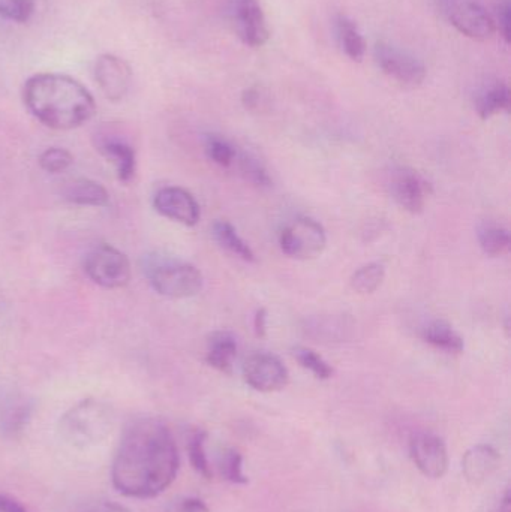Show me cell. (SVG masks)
<instances>
[{"label": "cell", "mask_w": 511, "mask_h": 512, "mask_svg": "<svg viewBox=\"0 0 511 512\" xmlns=\"http://www.w3.org/2000/svg\"><path fill=\"white\" fill-rule=\"evenodd\" d=\"M179 465V451L167 424L141 418L123 433L111 481L128 498H156L174 483Z\"/></svg>", "instance_id": "6da1fadb"}, {"label": "cell", "mask_w": 511, "mask_h": 512, "mask_svg": "<svg viewBox=\"0 0 511 512\" xmlns=\"http://www.w3.org/2000/svg\"><path fill=\"white\" fill-rule=\"evenodd\" d=\"M23 99L35 119L56 131L80 128L96 113L89 90L68 75H33L24 84Z\"/></svg>", "instance_id": "7a4b0ae2"}, {"label": "cell", "mask_w": 511, "mask_h": 512, "mask_svg": "<svg viewBox=\"0 0 511 512\" xmlns=\"http://www.w3.org/2000/svg\"><path fill=\"white\" fill-rule=\"evenodd\" d=\"M144 276L150 286L168 298H189L203 289V274L189 262L161 254L144 256Z\"/></svg>", "instance_id": "3957f363"}, {"label": "cell", "mask_w": 511, "mask_h": 512, "mask_svg": "<svg viewBox=\"0 0 511 512\" xmlns=\"http://www.w3.org/2000/svg\"><path fill=\"white\" fill-rule=\"evenodd\" d=\"M114 415L110 406L95 399L72 406L60 421L63 438L74 447L99 444L113 429Z\"/></svg>", "instance_id": "277c9868"}, {"label": "cell", "mask_w": 511, "mask_h": 512, "mask_svg": "<svg viewBox=\"0 0 511 512\" xmlns=\"http://www.w3.org/2000/svg\"><path fill=\"white\" fill-rule=\"evenodd\" d=\"M84 271L96 285L105 289H119L131 280V262L128 256L111 245L95 246L84 258Z\"/></svg>", "instance_id": "5b68a950"}, {"label": "cell", "mask_w": 511, "mask_h": 512, "mask_svg": "<svg viewBox=\"0 0 511 512\" xmlns=\"http://www.w3.org/2000/svg\"><path fill=\"white\" fill-rule=\"evenodd\" d=\"M279 245L282 252L290 258H317L326 249V231L315 219L297 218L282 230Z\"/></svg>", "instance_id": "8992f818"}, {"label": "cell", "mask_w": 511, "mask_h": 512, "mask_svg": "<svg viewBox=\"0 0 511 512\" xmlns=\"http://www.w3.org/2000/svg\"><path fill=\"white\" fill-rule=\"evenodd\" d=\"M374 57L381 71L399 84L416 87L425 81L426 66L410 51L380 41L375 44Z\"/></svg>", "instance_id": "52a82bcc"}, {"label": "cell", "mask_w": 511, "mask_h": 512, "mask_svg": "<svg viewBox=\"0 0 511 512\" xmlns=\"http://www.w3.org/2000/svg\"><path fill=\"white\" fill-rule=\"evenodd\" d=\"M446 14L462 35L474 41H488L497 30L494 18L473 0H446Z\"/></svg>", "instance_id": "ba28073f"}, {"label": "cell", "mask_w": 511, "mask_h": 512, "mask_svg": "<svg viewBox=\"0 0 511 512\" xmlns=\"http://www.w3.org/2000/svg\"><path fill=\"white\" fill-rule=\"evenodd\" d=\"M243 378L249 387L260 393H275L287 387L290 373L275 355L258 352L243 363Z\"/></svg>", "instance_id": "9c48e42d"}, {"label": "cell", "mask_w": 511, "mask_h": 512, "mask_svg": "<svg viewBox=\"0 0 511 512\" xmlns=\"http://www.w3.org/2000/svg\"><path fill=\"white\" fill-rule=\"evenodd\" d=\"M410 456L425 477L438 480L449 471V451L446 442L432 433H416L410 439Z\"/></svg>", "instance_id": "30bf717a"}, {"label": "cell", "mask_w": 511, "mask_h": 512, "mask_svg": "<svg viewBox=\"0 0 511 512\" xmlns=\"http://www.w3.org/2000/svg\"><path fill=\"white\" fill-rule=\"evenodd\" d=\"M231 14L237 35L243 44L258 48L269 41V26L258 0H233Z\"/></svg>", "instance_id": "8fae6325"}, {"label": "cell", "mask_w": 511, "mask_h": 512, "mask_svg": "<svg viewBox=\"0 0 511 512\" xmlns=\"http://www.w3.org/2000/svg\"><path fill=\"white\" fill-rule=\"evenodd\" d=\"M153 207L159 215L185 227H195L200 221V206L194 195L177 186L159 189L153 198Z\"/></svg>", "instance_id": "7c38bea8"}, {"label": "cell", "mask_w": 511, "mask_h": 512, "mask_svg": "<svg viewBox=\"0 0 511 512\" xmlns=\"http://www.w3.org/2000/svg\"><path fill=\"white\" fill-rule=\"evenodd\" d=\"M95 80L105 98L120 101L131 87L132 72L128 63L114 54H104L95 63Z\"/></svg>", "instance_id": "4fadbf2b"}, {"label": "cell", "mask_w": 511, "mask_h": 512, "mask_svg": "<svg viewBox=\"0 0 511 512\" xmlns=\"http://www.w3.org/2000/svg\"><path fill=\"white\" fill-rule=\"evenodd\" d=\"M428 189V183L423 177L408 168H399L390 180L393 200L413 215H419L425 209Z\"/></svg>", "instance_id": "5bb4252c"}, {"label": "cell", "mask_w": 511, "mask_h": 512, "mask_svg": "<svg viewBox=\"0 0 511 512\" xmlns=\"http://www.w3.org/2000/svg\"><path fill=\"white\" fill-rule=\"evenodd\" d=\"M500 466V454L491 445H476L464 454L462 472L471 484H482L494 475Z\"/></svg>", "instance_id": "9a60e30c"}, {"label": "cell", "mask_w": 511, "mask_h": 512, "mask_svg": "<svg viewBox=\"0 0 511 512\" xmlns=\"http://www.w3.org/2000/svg\"><path fill=\"white\" fill-rule=\"evenodd\" d=\"M63 198L74 206L107 207L110 194L101 183L92 179H74L66 183L62 191Z\"/></svg>", "instance_id": "2e32d148"}, {"label": "cell", "mask_w": 511, "mask_h": 512, "mask_svg": "<svg viewBox=\"0 0 511 512\" xmlns=\"http://www.w3.org/2000/svg\"><path fill=\"white\" fill-rule=\"evenodd\" d=\"M237 357V340L228 331H216L207 342L206 363L222 373H231Z\"/></svg>", "instance_id": "e0dca14e"}, {"label": "cell", "mask_w": 511, "mask_h": 512, "mask_svg": "<svg viewBox=\"0 0 511 512\" xmlns=\"http://www.w3.org/2000/svg\"><path fill=\"white\" fill-rule=\"evenodd\" d=\"M476 111L483 120L491 119L501 111H509L510 89L503 81H491L476 96Z\"/></svg>", "instance_id": "ac0fdd59"}, {"label": "cell", "mask_w": 511, "mask_h": 512, "mask_svg": "<svg viewBox=\"0 0 511 512\" xmlns=\"http://www.w3.org/2000/svg\"><path fill=\"white\" fill-rule=\"evenodd\" d=\"M422 336L426 343L449 354H461L465 349L464 339L443 319H435L426 325Z\"/></svg>", "instance_id": "d6986e66"}, {"label": "cell", "mask_w": 511, "mask_h": 512, "mask_svg": "<svg viewBox=\"0 0 511 512\" xmlns=\"http://www.w3.org/2000/svg\"><path fill=\"white\" fill-rule=\"evenodd\" d=\"M101 152L113 161L120 182L129 183L134 179L137 158H135V150L129 144L117 140L105 141L101 146Z\"/></svg>", "instance_id": "ffe728a7"}, {"label": "cell", "mask_w": 511, "mask_h": 512, "mask_svg": "<svg viewBox=\"0 0 511 512\" xmlns=\"http://www.w3.org/2000/svg\"><path fill=\"white\" fill-rule=\"evenodd\" d=\"M351 328L353 324L345 316H324L309 321L306 324V333L318 342H342Z\"/></svg>", "instance_id": "44dd1931"}, {"label": "cell", "mask_w": 511, "mask_h": 512, "mask_svg": "<svg viewBox=\"0 0 511 512\" xmlns=\"http://www.w3.org/2000/svg\"><path fill=\"white\" fill-rule=\"evenodd\" d=\"M336 33H338L339 45L344 53L353 62H362L366 53V42L357 24L345 15H339L336 20Z\"/></svg>", "instance_id": "7402d4cb"}, {"label": "cell", "mask_w": 511, "mask_h": 512, "mask_svg": "<svg viewBox=\"0 0 511 512\" xmlns=\"http://www.w3.org/2000/svg\"><path fill=\"white\" fill-rule=\"evenodd\" d=\"M213 236L221 248L239 256L243 261L254 262L255 254L248 243L237 234L236 228L227 221H218L213 225Z\"/></svg>", "instance_id": "603a6c76"}, {"label": "cell", "mask_w": 511, "mask_h": 512, "mask_svg": "<svg viewBox=\"0 0 511 512\" xmlns=\"http://www.w3.org/2000/svg\"><path fill=\"white\" fill-rule=\"evenodd\" d=\"M386 277V268L380 262H371L354 271L351 276V288L360 295L374 294Z\"/></svg>", "instance_id": "cb8c5ba5"}, {"label": "cell", "mask_w": 511, "mask_h": 512, "mask_svg": "<svg viewBox=\"0 0 511 512\" xmlns=\"http://www.w3.org/2000/svg\"><path fill=\"white\" fill-rule=\"evenodd\" d=\"M47 0H0V17L15 23H29L45 8Z\"/></svg>", "instance_id": "d4e9b609"}, {"label": "cell", "mask_w": 511, "mask_h": 512, "mask_svg": "<svg viewBox=\"0 0 511 512\" xmlns=\"http://www.w3.org/2000/svg\"><path fill=\"white\" fill-rule=\"evenodd\" d=\"M479 243L486 255H506L511 245L509 231L498 225H485L479 230Z\"/></svg>", "instance_id": "484cf974"}, {"label": "cell", "mask_w": 511, "mask_h": 512, "mask_svg": "<svg viewBox=\"0 0 511 512\" xmlns=\"http://www.w3.org/2000/svg\"><path fill=\"white\" fill-rule=\"evenodd\" d=\"M206 439L207 433L203 432V430H198V432L192 435L191 441H189V460H191L192 468L201 477L206 478V480H212V466H210L206 454Z\"/></svg>", "instance_id": "4316f807"}, {"label": "cell", "mask_w": 511, "mask_h": 512, "mask_svg": "<svg viewBox=\"0 0 511 512\" xmlns=\"http://www.w3.org/2000/svg\"><path fill=\"white\" fill-rule=\"evenodd\" d=\"M206 153L210 161L219 167L230 168L236 164L237 150L233 144L218 135H209L206 138Z\"/></svg>", "instance_id": "83f0119b"}, {"label": "cell", "mask_w": 511, "mask_h": 512, "mask_svg": "<svg viewBox=\"0 0 511 512\" xmlns=\"http://www.w3.org/2000/svg\"><path fill=\"white\" fill-rule=\"evenodd\" d=\"M294 357H296L297 363L303 369L309 370L315 378L323 379V381L332 378V366L321 355H318L317 352L311 351L308 348H297L294 351Z\"/></svg>", "instance_id": "f1b7e54d"}, {"label": "cell", "mask_w": 511, "mask_h": 512, "mask_svg": "<svg viewBox=\"0 0 511 512\" xmlns=\"http://www.w3.org/2000/svg\"><path fill=\"white\" fill-rule=\"evenodd\" d=\"M39 167L45 171V173L59 174L63 171L68 170L72 164H74V156L69 150L60 149V147H51V149L45 150L39 156Z\"/></svg>", "instance_id": "f546056e"}, {"label": "cell", "mask_w": 511, "mask_h": 512, "mask_svg": "<svg viewBox=\"0 0 511 512\" xmlns=\"http://www.w3.org/2000/svg\"><path fill=\"white\" fill-rule=\"evenodd\" d=\"M236 162L239 164V170L242 171L246 180L254 183L255 186H260V188L270 186L269 174H267L266 168L263 167V164L257 158L246 155V153H242L239 156V153H237Z\"/></svg>", "instance_id": "4dcf8cb0"}, {"label": "cell", "mask_w": 511, "mask_h": 512, "mask_svg": "<svg viewBox=\"0 0 511 512\" xmlns=\"http://www.w3.org/2000/svg\"><path fill=\"white\" fill-rule=\"evenodd\" d=\"M243 459L236 450H228L222 457L221 471L225 480L234 484H246L248 478L243 474Z\"/></svg>", "instance_id": "1f68e13d"}, {"label": "cell", "mask_w": 511, "mask_h": 512, "mask_svg": "<svg viewBox=\"0 0 511 512\" xmlns=\"http://www.w3.org/2000/svg\"><path fill=\"white\" fill-rule=\"evenodd\" d=\"M27 420H29V408L26 405H14L9 408L2 417L3 432L9 435H17L24 429Z\"/></svg>", "instance_id": "d6a6232c"}, {"label": "cell", "mask_w": 511, "mask_h": 512, "mask_svg": "<svg viewBox=\"0 0 511 512\" xmlns=\"http://www.w3.org/2000/svg\"><path fill=\"white\" fill-rule=\"evenodd\" d=\"M167 512H210L207 505L201 499L185 498L180 501H174L168 507Z\"/></svg>", "instance_id": "836d02e7"}, {"label": "cell", "mask_w": 511, "mask_h": 512, "mask_svg": "<svg viewBox=\"0 0 511 512\" xmlns=\"http://www.w3.org/2000/svg\"><path fill=\"white\" fill-rule=\"evenodd\" d=\"M498 23H500V32L504 41L510 44L511 41V6L509 0L500 6L498 11Z\"/></svg>", "instance_id": "e575fe53"}, {"label": "cell", "mask_w": 511, "mask_h": 512, "mask_svg": "<svg viewBox=\"0 0 511 512\" xmlns=\"http://www.w3.org/2000/svg\"><path fill=\"white\" fill-rule=\"evenodd\" d=\"M83 512H131L122 505L114 504V502H96L90 505Z\"/></svg>", "instance_id": "d590c367"}, {"label": "cell", "mask_w": 511, "mask_h": 512, "mask_svg": "<svg viewBox=\"0 0 511 512\" xmlns=\"http://www.w3.org/2000/svg\"><path fill=\"white\" fill-rule=\"evenodd\" d=\"M0 512H27L26 508L15 501V499L9 498L6 495H0Z\"/></svg>", "instance_id": "8d00e7d4"}, {"label": "cell", "mask_w": 511, "mask_h": 512, "mask_svg": "<svg viewBox=\"0 0 511 512\" xmlns=\"http://www.w3.org/2000/svg\"><path fill=\"white\" fill-rule=\"evenodd\" d=\"M255 334L258 337L266 336L267 331V312L266 309H258L254 319Z\"/></svg>", "instance_id": "74e56055"}, {"label": "cell", "mask_w": 511, "mask_h": 512, "mask_svg": "<svg viewBox=\"0 0 511 512\" xmlns=\"http://www.w3.org/2000/svg\"><path fill=\"white\" fill-rule=\"evenodd\" d=\"M242 101L246 108H249V110H254V108L258 105V101H260V95H258L257 90L249 89L243 93Z\"/></svg>", "instance_id": "f35d334b"}, {"label": "cell", "mask_w": 511, "mask_h": 512, "mask_svg": "<svg viewBox=\"0 0 511 512\" xmlns=\"http://www.w3.org/2000/svg\"><path fill=\"white\" fill-rule=\"evenodd\" d=\"M494 512H511V496L509 489H507L506 493H504L503 499H501L500 504H498L497 510H495Z\"/></svg>", "instance_id": "ab89813d"}]
</instances>
